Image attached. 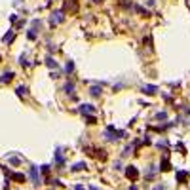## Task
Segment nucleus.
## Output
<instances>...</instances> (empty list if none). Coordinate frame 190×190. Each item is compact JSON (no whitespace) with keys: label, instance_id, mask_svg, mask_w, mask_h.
Returning a JSON list of instances; mask_svg holds the SVG:
<instances>
[{"label":"nucleus","instance_id":"nucleus-1","mask_svg":"<svg viewBox=\"0 0 190 190\" xmlns=\"http://www.w3.org/2000/svg\"><path fill=\"white\" fill-rule=\"evenodd\" d=\"M126 133L124 131H116L114 129V126H106V131L103 133V137H105V141H118V139H122V137H124Z\"/></svg>","mask_w":190,"mask_h":190},{"label":"nucleus","instance_id":"nucleus-2","mask_svg":"<svg viewBox=\"0 0 190 190\" xmlns=\"http://www.w3.org/2000/svg\"><path fill=\"white\" fill-rule=\"evenodd\" d=\"M29 177H30V181H33L34 186H38V184H40V171H38V167H36V166H30Z\"/></svg>","mask_w":190,"mask_h":190},{"label":"nucleus","instance_id":"nucleus-3","mask_svg":"<svg viewBox=\"0 0 190 190\" xmlns=\"http://www.w3.org/2000/svg\"><path fill=\"white\" fill-rule=\"evenodd\" d=\"M126 177H129L131 181H135V179L139 177V171H137V167H135V166H127V167H126Z\"/></svg>","mask_w":190,"mask_h":190},{"label":"nucleus","instance_id":"nucleus-4","mask_svg":"<svg viewBox=\"0 0 190 190\" xmlns=\"http://www.w3.org/2000/svg\"><path fill=\"white\" fill-rule=\"evenodd\" d=\"M78 110H80V114L89 116V114H93V112H95V106H93V105H82Z\"/></svg>","mask_w":190,"mask_h":190},{"label":"nucleus","instance_id":"nucleus-5","mask_svg":"<svg viewBox=\"0 0 190 190\" xmlns=\"http://www.w3.org/2000/svg\"><path fill=\"white\" fill-rule=\"evenodd\" d=\"M156 173H158L156 166H148V167L145 169V177H146V179H150V181L154 179V175H156Z\"/></svg>","mask_w":190,"mask_h":190},{"label":"nucleus","instance_id":"nucleus-6","mask_svg":"<svg viewBox=\"0 0 190 190\" xmlns=\"http://www.w3.org/2000/svg\"><path fill=\"white\" fill-rule=\"evenodd\" d=\"M55 163L59 166V169H63V166H65V158H63V154H61L59 148L55 150Z\"/></svg>","mask_w":190,"mask_h":190},{"label":"nucleus","instance_id":"nucleus-7","mask_svg":"<svg viewBox=\"0 0 190 190\" xmlns=\"http://www.w3.org/2000/svg\"><path fill=\"white\" fill-rule=\"evenodd\" d=\"M141 91H143L145 95H154V93L158 91V86H143Z\"/></svg>","mask_w":190,"mask_h":190},{"label":"nucleus","instance_id":"nucleus-8","mask_svg":"<svg viewBox=\"0 0 190 190\" xmlns=\"http://www.w3.org/2000/svg\"><path fill=\"white\" fill-rule=\"evenodd\" d=\"M65 19V15H63V12H55L53 15H51V25H57V23H61Z\"/></svg>","mask_w":190,"mask_h":190},{"label":"nucleus","instance_id":"nucleus-9","mask_svg":"<svg viewBox=\"0 0 190 190\" xmlns=\"http://www.w3.org/2000/svg\"><path fill=\"white\" fill-rule=\"evenodd\" d=\"M101 93H103V89H101L99 84H97V86H91V88H89V95H91V97H101Z\"/></svg>","mask_w":190,"mask_h":190},{"label":"nucleus","instance_id":"nucleus-10","mask_svg":"<svg viewBox=\"0 0 190 190\" xmlns=\"http://www.w3.org/2000/svg\"><path fill=\"white\" fill-rule=\"evenodd\" d=\"M188 179V171H177V183L179 184H184Z\"/></svg>","mask_w":190,"mask_h":190},{"label":"nucleus","instance_id":"nucleus-11","mask_svg":"<svg viewBox=\"0 0 190 190\" xmlns=\"http://www.w3.org/2000/svg\"><path fill=\"white\" fill-rule=\"evenodd\" d=\"M63 91H65V93H69V95H72V91H74V84H72V82H67V84L63 86Z\"/></svg>","mask_w":190,"mask_h":190},{"label":"nucleus","instance_id":"nucleus-12","mask_svg":"<svg viewBox=\"0 0 190 190\" xmlns=\"http://www.w3.org/2000/svg\"><path fill=\"white\" fill-rule=\"evenodd\" d=\"M82 169H86V162H76L72 166V171H82Z\"/></svg>","mask_w":190,"mask_h":190},{"label":"nucleus","instance_id":"nucleus-13","mask_svg":"<svg viewBox=\"0 0 190 190\" xmlns=\"http://www.w3.org/2000/svg\"><path fill=\"white\" fill-rule=\"evenodd\" d=\"M169 169H171V163H169L167 158H163L162 160V171H169Z\"/></svg>","mask_w":190,"mask_h":190},{"label":"nucleus","instance_id":"nucleus-14","mask_svg":"<svg viewBox=\"0 0 190 190\" xmlns=\"http://www.w3.org/2000/svg\"><path fill=\"white\" fill-rule=\"evenodd\" d=\"M72 70H74V63H72V61H69L67 67H65V72L67 74H72Z\"/></svg>","mask_w":190,"mask_h":190},{"label":"nucleus","instance_id":"nucleus-15","mask_svg":"<svg viewBox=\"0 0 190 190\" xmlns=\"http://www.w3.org/2000/svg\"><path fill=\"white\" fill-rule=\"evenodd\" d=\"M156 120H158V122L167 120V112H163V110H162V112H156Z\"/></svg>","mask_w":190,"mask_h":190},{"label":"nucleus","instance_id":"nucleus-16","mask_svg":"<svg viewBox=\"0 0 190 190\" xmlns=\"http://www.w3.org/2000/svg\"><path fill=\"white\" fill-rule=\"evenodd\" d=\"M46 65L51 67V69H57V63H55V59H53V57H48V59H46Z\"/></svg>","mask_w":190,"mask_h":190},{"label":"nucleus","instance_id":"nucleus-17","mask_svg":"<svg viewBox=\"0 0 190 190\" xmlns=\"http://www.w3.org/2000/svg\"><path fill=\"white\" fill-rule=\"evenodd\" d=\"M131 148H133V145H127L124 150H122V158H124V156H129V154H131Z\"/></svg>","mask_w":190,"mask_h":190},{"label":"nucleus","instance_id":"nucleus-18","mask_svg":"<svg viewBox=\"0 0 190 190\" xmlns=\"http://www.w3.org/2000/svg\"><path fill=\"white\" fill-rule=\"evenodd\" d=\"M12 78H13V72H6V74L2 76V78H0V82H10Z\"/></svg>","mask_w":190,"mask_h":190},{"label":"nucleus","instance_id":"nucleus-19","mask_svg":"<svg viewBox=\"0 0 190 190\" xmlns=\"http://www.w3.org/2000/svg\"><path fill=\"white\" fill-rule=\"evenodd\" d=\"M15 91H17V95H25V93H27V88H25V86H19Z\"/></svg>","mask_w":190,"mask_h":190},{"label":"nucleus","instance_id":"nucleus-20","mask_svg":"<svg viewBox=\"0 0 190 190\" xmlns=\"http://www.w3.org/2000/svg\"><path fill=\"white\" fill-rule=\"evenodd\" d=\"M152 190H166V184H163V183H160V184H156V186H154Z\"/></svg>","mask_w":190,"mask_h":190},{"label":"nucleus","instance_id":"nucleus-21","mask_svg":"<svg viewBox=\"0 0 190 190\" xmlns=\"http://www.w3.org/2000/svg\"><path fill=\"white\" fill-rule=\"evenodd\" d=\"M86 120H88V124H95V122H97L93 116H86Z\"/></svg>","mask_w":190,"mask_h":190},{"label":"nucleus","instance_id":"nucleus-22","mask_svg":"<svg viewBox=\"0 0 190 190\" xmlns=\"http://www.w3.org/2000/svg\"><path fill=\"white\" fill-rule=\"evenodd\" d=\"M12 38H13V33H8V34H6V38H4V40H6V42H12Z\"/></svg>","mask_w":190,"mask_h":190},{"label":"nucleus","instance_id":"nucleus-23","mask_svg":"<svg viewBox=\"0 0 190 190\" xmlns=\"http://www.w3.org/2000/svg\"><path fill=\"white\" fill-rule=\"evenodd\" d=\"M40 171H42V173H44V175H46V173H48V171H50V166H42V167H40Z\"/></svg>","mask_w":190,"mask_h":190},{"label":"nucleus","instance_id":"nucleus-24","mask_svg":"<svg viewBox=\"0 0 190 190\" xmlns=\"http://www.w3.org/2000/svg\"><path fill=\"white\" fill-rule=\"evenodd\" d=\"M19 162H21L19 158H12V163H13V166H19Z\"/></svg>","mask_w":190,"mask_h":190},{"label":"nucleus","instance_id":"nucleus-25","mask_svg":"<svg viewBox=\"0 0 190 190\" xmlns=\"http://www.w3.org/2000/svg\"><path fill=\"white\" fill-rule=\"evenodd\" d=\"M146 4H148V6H150V8H154V6H156V0H148Z\"/></svg>","mask_w":190,"mask_h":190},{"label":"nucleus","instance_id":"nucleus-26","mask_svg":"<svg viewBox=\"0 0 190 190\" xmlns=\"http://www.w3.org/2000/svg\"><path fill=\"white\" fill-rule=\"evenodd\" d=\"M88 190H101V188H97L95 184H91V186H88Z\"/></svg>","mask_w":190,"mask_h":190},{"label":"nucleus","instance_id":"nucleus-27","mask_svg":"<svg viewBox=\"0 0 190 190\" xmlns=\"http://www.w3.org/2000/svg\"><path fill=\"white\" fill-rule=\"evenodd\" d=\"M74 190H84V186H82V184H76V186H74Z\"/></svg>","mask_w":190,"mask_h":190},{"label":"nucleus","instance_id":"nucleus-28","mask_svg":"<svg viewBox=\"0 0 190 190\" xmlns=\"http://www.w3.org/2000/svg\"><path fill=\"white\" fill-rule=\"evenodd\" d=\"M129 190H139V188H137V186H135V184H131V188H129Z\"/></svg>","mask_w":190,"mask_h":190},{"label":"nucleus","instance_id":"nucleus-29","mask_svg":"<svg viewBox=\"0 0 190 190\" xmlns=\"http://www.w3.org/2000/svg\"><path fill=\"white\" fill-rule=\"evenodd\" d=\"M91 2H97V4H99V2H103V0H91Z\"/></svg>","mask_w":190,"mask_h":190},{"label":"nucleus","instance_id":"nucleus-30","mask_svg":"<svg viewBox=\"0 0 190 190\" xmlns=\"http://www.w3.org/2000/svg\"><path fill=\"white\" fill-rule=\"evenodd\" d=\"M50 190H53V188H50Z\"/></svg>","mask_w":190,"mask_h":190}]
</instances>
